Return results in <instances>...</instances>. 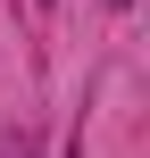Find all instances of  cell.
<instances>
[]
</instances>
